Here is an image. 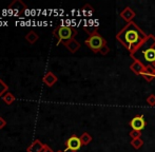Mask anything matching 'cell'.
I'll return each mask as SVG.
<instances>
[{
    "mask_svg": "<svg viewBox=\"0 0 155 152\" xmlns=\"http://www.w3.org/2000/svg\"><path fill=\"white\" fill-rule=\"evenodd\" d=\"M57 80H58L57 76L54 74L53 72H51V71L45 73V75L43 76V78H42V81L45 82L48 87H53L54 84L57 82Z\"/></svg>",
    "mask_w": 155,
    "mask_h": 152,
    "instance_id": "cell-8",
    "label": "cell"
},
{
    "mask_svg": "<svg viewBox=\"0 0 155 152\" xmlns=\"http://www.w3.org/2000/svg\"><path fill=\"white\" fill-rule=\"evenodd\" d=\"M121 17L124 19V20H127V21H130L131 19L134 17V12H133L132 10H131L130 8H126V10L124 11V12H121Z\"/></svg>",
    "mask_w": 155,
    "mask_h": 152,
    "instance_id": "cell-12",
    "label": "cell"
},
{
    "mask_svg": "<svg viewBox=\"0 0 155 152\" xmlns=\"http://www.w3.org/2000/svg\"><path fill=\"white\" fill-rule=\"evenodd\" d=\"M130 135L133 137V140H135V138H139V136H140V132L136 131V130H132L131 133H130Z\"/></svg>",
    "mask_w": 155,
    "mask_h": 152,
    "instance_id": "cell-18",
    "label": "cell"
},
{
    "mask_svg": "<svg viewBox=\"0 0 155 152\" xmlns=\"http://www.w3.org/2000/svg\"><path fill=\"white\" fill-rule=\"evenodd\" d=\"M56 37H58V43H60L61 41H68V40H71L75 37V35L77 34V31L70 27H59L58 29L55 30L54 32Z\"/></svg>",
    "mask_w": 155,
    "mask_h": 152,
    "instance_id": "cell-3",
    "label": "cell"
},
{
    "mask_svg": "<svg viewBox=\"0 0 155 152\" xmlns=\"http://www.w3.org/2000/svg\"><path fill=\"white\" fill-rule=\"evenodd\" d=\"M38 35H37L36 33H35L34 31H31L29 32V33L25 35V39H27V41L29 43H31V45H34L35 42H36L37 40H38Z\"/></svg>",
    "mask_w": 155,
    "mask_h": 152,
    "instance_id": "cell-13",
    "label": "cell"
},
{
    "mask_svg": "<svg viewBox=\"0 0 155 152\" xmlns=\"http://www.w3.org/2000/svg\"><path fill=\"white\" fill-rule=\"evenodd\" d=\"M63 45L69 50L71 53H75L76 51H78V49L80 48V45L77 40L75 39H71V40H68V41H64L63 42Z\"/></svg>",
    "mask_w": 155,
    "mask_h": 152,
    "instance_id": "cell-9",
    "label": "cell"
},
{
    "mask_svg": "<svg viewBox=\"0 0 155 152\" xmlns=\"http://www.w3.org/2000/svg\"><path fill=\"white\" fill-rule=\"evenodd\" d=\"M42 152H54V151L52 150L48 145H45V147H43V149H42Z\"/></svg>",
    "mask_w": 155,
    "mask_h": 152,
    "instance_id": "cell-21",
    "label": "cell"
},
{
    "mask_svg": "<svg viewBox=\"0 0 155 152\" xmlns=\"http://www.w3.org/2000/svg\"><path fill=\"white\" fill-rule=\"evenodd\" d=\"M20 3H21L20 0H15V1H13L12 3L8 5V13L15 15V16L20 15L21 13H23V11L27 10V5H25V3H23L22 5H20Z\"/></svg>",
    "mask_w": 155,
    "mask_h": 152,
    "instance_id": "cell-5",
    "label": "cell"
},
{
    "mask_svg": "<svg viewBox=\"0 0 155 152\" xmlns=\"http://www.w3.org/2000/svg\"><path fill=\"white\" fill-rule=\"evenodd\" d=\"M116 38L123 43L129 51L133 52L136 48H138L143 42V40L147 38V36L135 23L130 22L117 34Z\"/></svg>",
    "mask_w": 155,
    "mask_h": 152,
    "instance_id": "cell-2",
    "label": "cell"
},
{
    "mask_svg": "<svg viewBox=\"0 0 155 152\" xmlns=\"http://www.w3.org/2000/svg\"><path fill=\"white\" fill-rule=\"evenodd\" d=\"M8 92V86L3 81L2 79H0V97L3 96L5 93Z\"/></svg>",
    "mask_w": 155,
    "mask_h": 152,
    "instance_id": "cell-16",
    "label": "cell"
},
{
    "mask_svg": "<svg viewBox=\"0 0 155 152\" xmlns=\"http://www.w3.org/2000/svg\"><path fill=\"white\" fill-rule=\"evenodd\" d=\"M45 147V144L40 142L39 140H35L34 142L28 147V152H42V149Z\"/></svg>",
    "mask_w": 155,
    "mask_h": 152,
    "instance_id": "cell-10",
    "label": "cell"
},
{
    "mask_svg": "<svg viewBox=\"0 0 155 152\" xmlns=\"http://www.w3.org/2000/svg\"><path fill=\"white\" fill-rule=\"evenodd\" d=\"M2 99H3V101L6 104V105H12V104L15 101V96L13 93L8 92L2 96Z\"/></svg>",
    "mask_w": 155,
    "mask_h": 152,
    "instance_id": "cell-14",
    "label": "cell"
},
{
    "mask_svg": "<svg viewBox=\"0 0 155 152\" xmlns=\"http://www.w3.org/2000/svg\"><path fill=\"white\" fill-rule=\"evenodd\" d=\"M57 152H63V151H61V150H58Z\"/></svg>",
    "mask_w": 155,
    "mask_h": 152,
    "instance_id": "cell-23",
    "label": "cell"
},
{
    "mask_svg": "<svg viewBox=\"0 0 155 152\" xmlns=\"http://www.w3.org/2000/svg\"><path fill=\"white\" fill-rule=\"evenodd\" d=\"M131 57L143 64L145 68L155 70V37L147 36L143 42L138 48L131 52Z\"/></svg>",
    "mask_w": 155,
    "mask_h": 152,
    "instance_id": "cell-1",
    "label": "cell"
},
{
    "mask_svg": "<svg viewBox=\"0 0 155 152\" xmlns=\"http://www.w3.org/2000/svg\"><path fill=\"white\" fill-rule=\"evenodd\" d=\"M131 70L134 71L137 74H143V72L146 70V68L141 64H139L138 61H134V64L131 66Z\"/></svg>",
    "mask_w": 155,
    "mask_h": 152,
    "instance_id": "cell-11",
    "label": "cell"
},
{
    "mask_svg": "<svg viewBox=\"0 0 155 152\" xmlns=\"http://www.w3.org/2000/svg\"><path fill=\"white\" fill-rule=\"evenodd\" d=\"M86 45L92 50L93 52H98L106 45V40L97 33H93L90 37L86 40Z\"/></svg>",
    "mask_w": 155,
    "mask_h": 152,
    "instance_id": "cell-4",
    "label": "cell"
},
{
    "mask_svg": "<svg viewBox=\"0 0 155 152\" xmlns=\"http://www.w3.org/2000/svg\"><path fill=\"white\" fill-rule=\"evenodd\" d=\"M147 101H148V104L151 105V106L155 105V96L154 95H150V96L147 98Z\"/></svg>",
    "mask_w": 155,
    "mask_h": 152,
    "instance_id": "cell-19",
    "label": "cell"
},
{
    "mask_svg": "<svg viewBox=\"0 0 155 152\" xmlns=\"http://www.w3.org/2000/svg\"><path fill=\"white\" fill-rule=\"evenodd\" d=\"M5 126H6V121L3 118V117L0 116V129H3Z\"/></svg>",
    "mask_w": 155,
    "mask_h": 152,
    "instance_id": "cell-20",
    "label": "cell"
},
{
    "mask_svg": "<svg viewBox=\"0 0 155 152\" xmlns=\"http://www.w3.org/2000/svg\"><path fill=\"white\" fill-rule=\"evenodd\" d=\"M108 50H109L108 47H107V45H104V47L100 50V53H101V54H107V53H108Z\"/></svg>",
    "mask_w": 155,
    "mask_h": 152,
    "instance_id": "cell-22",
    "label": "cell"
},
{
    "mask_svg": "<svg viewBox=\"0 0 155 152\" xmlns=\"http://www.w3.org/2000/svg\"><path fill=\"white\" fill-rule=\"evenodd\" d=\"M132 146L134 147V148H136V149H138V148H140L141 146H143V140H140V138H135V140H132Z\"/></svg>",
    "mask_w": 155,
    "mask_h": 152,
    "instance_id": "cell-17",
    "label": "cell"
},
{
    "mask_svg": "<svg viewBox=\"0 0 155 152\" xmlns=\"http://www.w3.org/2000/svg\"><path fill=\"white\" fill-rule=\"evenodd\" d=\"M81 140H80V137L76 135H73L67 140V150H71L73 152L78 151L81 147Z\"/></svg>",
    "mask_w": 155,
    "mask_h": 152,
    "instance_id": "cell-6",
    "label": "cell"
},
{
    "mask_svg": "<svg viewBox=\"0 0 155 152\" xmlns=\"http://www.w3.org/2000/svg\"><path fill=\"white\" fill-rule=\"evenodd\" d=\"M80 140H81V144L82 145H88L91 143V140H92V137H91V135L89 133H87V132H84V134H82L81 136H80Z\"/></svg>",
    "mask_w": 155,
    "mask_h": 152,
    "instance_id": "cell-15",
    "label": "cell"
},
{
    "mask_svg": "<svg viewBox=\"0 0 155 152\" xmlns=\"http://www.w3.org/2000/svg\"><path fill=\"white\" fill-rule=\"evenodd\" d=\"M131 127H132L133 130H136V131H140L145 128L146 126V121L143 119V116H135L134 118L131 121L130 123Z\"/></svg>",
    "mask_w": 155,
    "mask_h": 152,
    "instance_id": "cell-7",
    "label": "cell"
}]
</instances>
